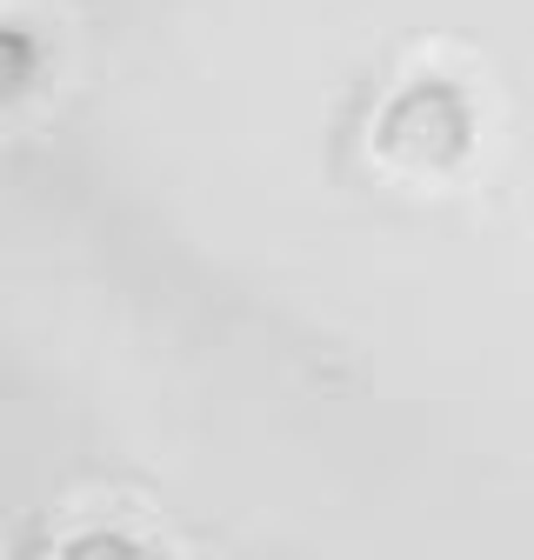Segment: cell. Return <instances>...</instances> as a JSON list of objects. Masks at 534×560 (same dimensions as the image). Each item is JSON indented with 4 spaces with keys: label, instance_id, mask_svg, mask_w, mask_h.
<instances>
[{
    "label": "cell",
    "instance_id": "obj_2",
    "mask_svg": "<svg viewBox=\"0 0 534 560\" xmlns=\"http://www.w3.org/2000/svg\"><path fill=\"white\" fill-rule=\"evenodd\" d=\"M60 560H154V553L120 527H88V534H74L60 547Z\"/></svg>",
    "mask_w": 534,
    "mask_h": 560
},
{
    "label": "cell",
    "instance_id": "obj_3",
    "mask_svg": "<svg viewBox=\"0 0 534 560\" xmlns=\"http://www.w3.org/2000/svg\"><path fill=\"white\" fill-rule=\"evenodd\" d=\"M27 67H34V47H27V34L14 27V34H8V101H21V88H27Z\"/></svg>",
    "mask_w": 534,
    "mask_h": 560
},
{
    "label": "cell",
    "instance_id": "obj_1",
    "mask_svg": "<svg viewBox=\"0 0 534 560\" xmlns=\"http://www.w3.org/2000/svg\"><path fill=\"white\" fill-rule=\"evenodd\" d=\"M475 148V107L454 81H408L374 120V154L408 174V180H441Z\"/></svg>",
    "mask_w": 534,
    "mask_h": 560
}]
</instances>
